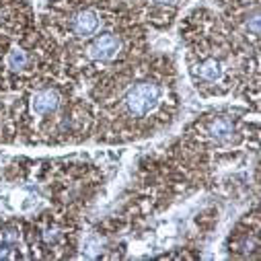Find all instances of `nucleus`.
Returning a JSON list of instances; mask_svg holds the SVG:
<instances>
[{
	"label": "nucleus",
	"instance_id": "nucleus-1",
	"mask_svg": "<svg viewBox=\"0 0 261 261\" xmlns=\"http://www.w3.org/2000/svg\"><path fill=\"white\" fill-rule=\"evenodd\" d=\"M161 101V89L154 83H140L125 97V105L132 115H148Z\"/></svg>",
	"mask_w": 261,
	"mask_h": 261
},
{
	"label": "nucleus",
	"instance_id": "nucleus-2",
	"mask_svg": "<svg viewBox=\"0 0 261 261\" xmlns=\"http://www.w3.org/2000/svg\"><path fill=\"white\" fill-rule=\"evenodd\" d=\"M119 51V39L113 33H103L89 45V56L93 60H109Z\"/></svg>",
	"mask_w": 261,
	"mask_h": 261
},
{
	"label": "nucleus",
	"instance_id": "nucleus-3",
	"mask_svg": "<svg viewBox=\"0 0 261 261\" xmlns=\"http://www.w3.org/2000/svg\"><path fill=\"white\" fill-rule=\"evenodd\" d=\"M99 29V15L91 9L87 11H81L74 19H72V31L79 35V37H91L95 35Z\"/></svg>",
	"mask_w": 261,
	"mask_h": 261
},
{
	"label": "nucleus",
	"instance_id": "nucleus-4",
	"mask_svg": "<svg viewBox=\"0 0 261 261\" xmlns=\"http://www.w3.org/2000/svg\"><path fill=\"white\" fill-rule=\"evenodd\" d=\"M58 105H60V97L51 89H43V91L35 93V97H33V111L39 113V115H45V113L56 111Z\"/></svg>",
	"mask_w": 261,
	"mask_h": 261
},
{
	"label": "nucleus",
	"instance_id": "nucleus-5",
	"mask_svg": "<svg viewBox=\"0 0 261 261\" xmlns=\"http://www.w3.org/2000/svg\"><path fill=\"white\" fill-rule=\"evenodd\" d=\"M200 76L204 81L214 83V81H218L222 76V66L216 60H206V62H202V66H200Z\"/></svg>",
	"mask_w": 261,
	"mask_h": 261
},
{
	"label": "nucleus",
	"instance_id": "nucleus-6",
	"mask_svg": "<svg viewBox=\"0 0 261 261\" xmlns=\"http://www.w3.org/2000/svg\"><path fill=\"white\" fill-rule=\"evenodd\" d=\"M230 129H232V125H230V121L226 119V117H216V119H212L210 121V125H208V132L214 136V138H226L228 134H230Z\"/></svg>",
	"mask_w": 261,
	"mask_h": 261
},
{
	"label": "nucleus",
	"instance_id": "nucleus-7",
	"mask_svg": "<svg viewBox=\"0 0 261 261\" xmlns=\"http://www.w3.org/2000/svg\"><path fill=\"white\" fill-rule=\"evenodd\" d=\"M27 54L23 51V49H13V51H9V56H7V66L11 68V70H23L25 66H27Z\"/></svg>",
	"mask_w": 261,
	"mask_h": 261
}]
</instances>
